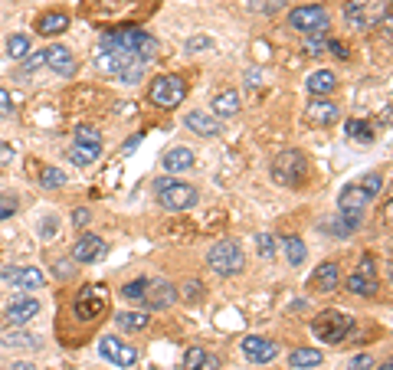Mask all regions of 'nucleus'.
I'll return each mask as SVG.
<instances>
[{
	"label": "nucleus",
	"instance_id": "nucleus-1",
	"mask_svg": "<svg viewBox=\"0 0 393 370\" xmlns=\"http://www.w3.org/2000/svg\"><path fill=\"white\" fill-rule=\"evenodd\" d=\"M102 50H111V53H135L138 59L151 62L154 59V53H158V39L145 33V30H135V26H125V30H111L102 37L98 43Z\"/></svg>",
	"mask_w": 393,
	"mask_h": 370
},
{
	"label": "nucleus",
	"instance_id": "nucleus-2",
	"mask_svg": "<svg viewBox=\"0 0 393 370\" xmlns=\"http://www.w3.org/2000/svg\"><path fill=\"white\" fill-rule=\"evenodd\" d=\"M145 59H138L135 53H111V50H102L98 46L95 53V69L105 75H115V79H122L128 86H135L141 82V75H145Z\"/></svg>",
	"mask_w": 393,
	"mask_h": 370
},
{
	"label": "nucleus",
	"instance_id": "nucleus-3",
	"mask_svg": "<svg viewBox=\"0 0 393 370\" xmlns=\"http://www.w3.org/2000/svg\"><path fill=\"white\" fill-rule=\"evenodd\" d=\"M154 194H158V203L164 210H190L196 203V187L184 184V181H174V177H161L154 181Z\"/></svg>",
	"mask_w": 393,
	"mask_h": 370
},
{
	"label": "nucleus",
	"instance_id": "nucleus-4",
	"mask_svg": "<svg viewBox=\"0 0 393 370\" xmlns=\"http://www.w3.org/2000/svg\"><path fill=\"white\" fill-rule=\"evenodd\" d=\"M308 177V158L302 151H282L279 158L272 160V181L282 187H302Z\"/></svg>",
	"mask_w": 393,
	"mask_h": 370
},
{
	"label": "nucleus",
	"instance_id": "nucleus-5",
	"mask_svg": "<svg viewBox=\"0 0 393 370\" xmlns=\"http://www.w3.org/2000/svg\"><path fill=\"white\" fill-rule=\"evenodd\" d=\"M311 331L325 344H341L344 337L354 331V318L344 315V311H321L318 318L311 321Z\"/></svg>",
	"mask_w": 393,
	"mask_h": 370
},
{
	"label": "nucleus",
	"instance_id": "nucleus-6",
	"mask_svg": "<svg viewBox=\"0 0 393 370\" xmlns=\"http://www.w3.org/2000/svg\"><path fill=\"white\" fill-rule=\"evenodd\" d=\"M147 99H151L154 109H174V105H181L187 99V82L181 75H158L147 86Z\"/></svg>",
	"mask_w": 393,
	"mask_h": 370
},
{
	"label": "nucleus",
	"instance_id": "nucleus-7",
	"mask_svg": "<svg viewBox=\"0 0 393 370\" xmlns=\"http://www.w3.org/2000/svg\"><path fill=\"white\" fill-rule=\"evenodd\" d=\"M387 0H344V20L357 30H370L374 24L387 20Z\"/></svg>",
	"mask_w": 393,
	"mask_h": 370
},
{
	"label": "nucleus",
	"instance_id": "nucleus-8",
	"mask_svg": "<svg viewBox=\"0 0 393 370\" xmlns=\"http://www.w3.org/2000/svg\"><path fill=\"white\" fill-rule=\"evenodd\" d=\"M207 262H210V269L220 272V275H236V272H243V266H246L243 246H239L236 239H220V243L210 246Z\"/></svg>",
	"mask_w": 393,
	"mask_h": 370
},
{
	"label": "nucleus",
	"instance_id": "nucleus-9",
	"mask_svg": "<svg viewBox=\"0 0 393 370\" xmlns=\"http://www.w3.org/2000/svg\"><path fill=\"white\" fill-rule=\"evenodd\" d=\"M289 26L298 30V33H328V26H331V13L325 10L321 3H308V7H295L289 13Z\"/></svg>",
	"mask_w": 393,
	"mask_h": 370
},
{
	"label": "nucleus",
	"instance_id": "nucleus-10",
	"mask_svg": "<svg viewBox=\"0 0 393 370\" xmlns=\"http://www.w3.org/2000/svg\"><path fill=\"white\" fill-rule=\"evenodd\" d=\"M105 308H109V292H105V285H86V288H79L73 311L82 321H95L98 315H105Z\"/></svg>",
	"mask_w": 393,
	"mask_h": 370
},
{
	"label": "nucleus",
	"instance_id": "nucleus-11",
	"mask_svg": "<svg viewBox=\"0 0 393 370\" xmlns=\"http://www.w3.org/2000/svg\"><path fill=\"white\" fill-rule=\"evenodd\" d=\"M98 351H102V358L111 360L115 367H135L138 364V351L131 344L118 341V337H102V341H98Z\"/></svg>",
	"mask_w": 393,
	"mask_h": 370
},
{
	"label": "nucleus",
	"instance_id": "nucleus-12",
	"mask_svg": "<svg viewBox=\"0 0 393 370\" xmlns=\"http://www.w3.org/2000/svg\"><path fill=\"white\" fill-rule=\"evenodd\" d=\"M338 118H341V109H338L334 102L318 99V95H315V102H308L305 122L311 124V128H328V124H334Z\"/></svg>",
	"mask_w": 393,
	"mask_h": 370
},
{
	"label": "nucleus",
	"instance_id": "nucleus-13",
	"mask_svg": "<svg viewBox=\"0 0 393 370\" xmlns=\"http://www.w3.org/2000/svg\"><path fill=\"white\" fill-rule=\"evenodd\" d=\"M243 354L253 360V364H269V360H275V354H279V344L269 341V337L249 334V337L243 341Z\"/></svg>",
	"mask_w": 393,
	"mask_h": 370
},
{
	"label": "nucleus",
	"instance_id": "nucleus-14",
	"mask_svg": "<svg viewBox=\"0 0 393 370\" xmlns=\"http://www.w3.org/2000/svg\"><path fill=\"white\" fill-rule=\"evenodd\" d=\"M177 302V288L171 282H147L145 292V308L147 311H161V308H171Z\"/></svg>",
	"mask_w": 393,
	"mask_h": 370
},
{
	"label": "nucleus",
	"instance_id": "nucleus-15",
	"mask_svg": "<svg viewBox=\"0 0 393 370\" xmlns=\"http://www.w3.org/2000/svg\"><path fill=\"white\" fill-rule=\"evenodd\" d=\"M0 279L17 285V288H43V282H46V275L39 269H33V266H24V269H10L7 266V269L0 272Z\"/></svg>",
	"mask_w": 393,
	"mask_h": 370
},
{
	"label": "nucleus",
	"instance_id": "nucleus-16",
	"mask_svg": "<svg viewBox=\"0 0 393 370\" xmlns=\"http://www.w3.org/2000/svg\"><path fill=\"white\" fill-rule=\"evenodd\" d=\"M105 256V239L102 236H79V243L73 246V262H98Z\"/></svg>",
	"mask_w": 393,
	"mask_h": 370
},
{
	"label": "nucleus",
	"instance_id": "nucleus-17",
	"mask_svg": "<svg viewBox=\"0 0 393 370\" xmlns=\"http://www.w3.org/2000/svg\"><path fill=\"white\" fill-rule=\"evenodd\" d=\"M338 285H341L338 262H321L318 269L311 272V288H315V292H334Z\"/></svg>",
	"mask_w": 393,
	"mask_h": 370
},
{
	"label": "nucleus",
	"instance_id": "nucleus-18",
	"mask_svg": "<svg viewBox=\"0 0 393 370\" xmlns=\"http://www.w3.org/2000/svg\"><path fill=\"white\" fill-rule=\"evenodd\" d=\"M39 315V298H13L10 308H7V321L10 324H26V321H33Z\"/></svg>",
	"mask_w": 393,
	"mask_h": 370
},
{
	"label": "nucleus",
	"instance_id": "nucleus-19",
	"mask_svg": "<svg viewBox=\"0 0 393 370\" xmlns=\"http://www.w3.org/2000/svg\"><path fill=\"white\" fill-rule=\"evenodd\" d=\"M184 124L190 128V131H196V135H203V138H213L217 131H220V118L210 115V111H187Z\"/></svg>",
	"mask_w": 393,
	"mask_h": 370
},
{
	"label": "nucleus",
	"instance_id": "nucleus-20",
	"mask_svg": "<svg viewBox=\"0 0 393 370\" xmlns=\"http://www.w3.org/2000/svg\"><path fill=\"white\" fill-rule=\"evenodd\" d=\"M43 53H46V66L56 75H73L75 73V59L66 46H49V50H43Z\"/></svg>",
	"mask_w": 393,
	"mask_h": 370
},
{
	"label": "nucleus",
	"instance_id": "nucleus-21",
	"mask_svg": "<svg viewBox=\"0 0 393 370\" xmlns=\"http://www.w3.org/2000/svg\"><path fill=\"white\" fill-rule=\"evenodd\" d=\"M161 164H164V171L167 174L190 171V167H194V151L190 148H171L164 158H161Z\"/></svg>",
	"mask_w": 393,
	"mask_h": 370
},
{
	"label": "nucleus",
	"instance_id": "nucleus-22",
	"mask_svg": "<svg viewBox=\"0 0 393 370\" xmlns=\"http://www.w3.org/2000/svg\"><path fill=\"white\" fill-rule=\"evenodd\" d=\"M66 26H69V17L62 10H49L37 20L39 37H60V33H66Z\"/></svg>",
	"mask_w": 393,
	"mask_h": 370
},
{
	"label": "nucleus",
	"instance_id": "nucleus-23",
	"mask_svg": "<svg viewBox=\"0 0 393 370\" xmlns=\"http://www.w3.org/2000/svg\"><path fill=\"white\" fill-rule=\"evenodd\" d=\"M367 200H370L367 190H364L360 184H347L341 190V197H338V207H341V210H364Z\"/></svg>",
	"mask_w": 393,
	"mask_h": 370
},
{
	"label": "nucleus",
	"instance_id": "nucleus-24",
	"mask_svg": "<svg viewBox=\"0 0 393 370\" xmlns=\"http://www.w3.org/2000/svg\"><path fill=\"white\" fill-rule=\"evenodd\" d=\"M308 92L311 95H331L334 89H338V79H334L331 69H318V73H311L308 75Z\"/></svg>",
	"mask_w": 393,
	"mask_h": 370
},
{
	"label": "nucleus",
	"instance_id": "nucleus-25",
	"mask_svg": "<svg viewBox=\"0 0 393 370\" xmlns=\"http://www.w3.org/2000/svg\"><path fill=\"white\" fill-rule=\"evenodd\" d=\"M102 158V145H86V141H75L73 151H69V160H73L75 167H89V164H95Z\"/></svg>",
	"mask_w": 393,
	"mask_h": 370
},
{
	"label": "nucleus",
	"instance_id": "nucleus-26",
	"mask_svg": "<svg viewBox=\"0 0 393 370\" xmlns=\"http://www.w3.org/2000/svg\"><path fill=\"white\" fill-rule=\"evenodd\" d=\"M239 95H236L233 89H226V92H220L217 99H213V115L217 118H233V115H239Z\"/></svg>",
	"mask_w": 393,
	"mask_h": 370
},
{
	"label": "nucleus",
	"instance_id": "nucleus-27",
	"mask_svg": "<svg viewBox=\"0 0 393 370\" xmlns=\"http://www.w3.org/2000/svg\"><path fill=\"white\" fill-rule=\"evenodd\" d=\"M377 279H370V275H360V272H354L351 279H347V292L351 295H360V298H374L377 295Z\"/></svg>",
	"mask_w": 393,
	"mask_h": 370
},
{
	"label": "nucleus",
	"instance_id": "nucleus-28",
	"mask_svg": "<svg viewBox=\"0 0 393 370\" xmlns=\"http://www.w3.org/2000/svg\"><path fill=\"white\" fill-rule=\"evenodd\" d=\"M318 364H321V351H315V347H298V351L289 354V367L295 370H308V367H318Z\"/></svg>",
	"mask_w": 393,
	"mask_h": 370
},
{
	"label": "nucleus",
	"instance_id": "nucleus-29",
	"mask_svg": "<svg viewBox=\"0 0 393 370\" xmlns=\"http://www.w3.org/2000/svg\"><path fill=\"white\" fill-rule=\"evenodd\" d=\"M115 321H118V328H125V331H145L147 328V315H141V311H118Z\"/></svg>",
	"mask_w": 393,
	"mask_h": 370
},
{
	"label": "nucleus",
	"instance_id": "nucleus-30",
	"mask_svg": "<svg viewBox=\"0 0 393 370\" xmlns=\"http://www.w3.org/2000/svg\"><path fill=\"white\" fill-rule=\"evenodd\" d=\"M308 256L305 243L298 239V236H285V259H289V266H302Z\"/></svg>",
	"mask_w": 393,
	"mask_h": 370
},
{
	"label": "nucleus",
	"instance_id": "nucleus-31",
	"mask_svg": "<svg viewBox=\"0 0 393 370\" xmlns=\"http://www.w3.org/2000/svg\"><path fill=\"white\" fill-rule=\"evenodd\" d=\"M344 128H347V138H351V141H360V145H370V141H374V131H370V124L360 122V118H351V122L344 124Z\"/></svg>",
	"mask_w": 393,
	"mask_h": 370
},
{
	"label": "nucleus",
	"instance_id": "nucleus-32",
	"mask_svg": "<svg viewBox=\"0 0 393 370\" xmlns=\"http://www.w3.org/2000/svg\"><path fill=\"white\" fill-rule=\"evenodd\" d=\"M3 344H7V347H26V351H37L39 337H33V334H26V331H13V334H3Z\"/></svg>",
	"mask_w": 393,
	"mask_h": 370
},
{
	"label": "nucleus",
	"instance_id": "nucleus-33",
	"mask_svg": "<svg viewBox=\"0 0 393 370\" xmlns=\"http://www.w3.org/2000/svg\"><path fill=\"white\" fill-rule=\"evenodd\" d=\"M26 53H30V39H26L24 33H13V37L7 39V56H10V59H24Z\"/></svg>",
	"mask_w": 393,
	"mask_h": 370
},
{
	"label": "nucleus",
	"instance_id": "nucleus-34",
	"mask_svg": "<svg viewBox=\"0 0 393 370\" xmlns=\"http://www.w3.org/2000/svg\"><path fill=\"white\" fill-rule=\"evenodd\" d=\"M39 184L46 187V190H60V187L66 184V174H62L60 167H43V171H39Z\"/></svg>",
	"mask_w": 393,
	"mask_h": 370
},
{
	"label": "nucleus",
	"instance_id": "nucleus-35",
	"mask_svg": "<svg viewBox=\"0 0 393 370\" xmlns=\"http://www.w3.org/2000/svg\"><path fill=\"white\" fill-rule=\"evenodd\" d=\"M147 292V279H131V282L122 288V295L128 298V302H141Z\"/></svg>",
	"mask_w": 393,
	"mask_h": 370
},
{
	"label": "nucleus",
	"instance_id": "nucleus-36",
	"mask_svg": "<svg viewBox=\"0 0 393 370\" xmlns=\"http://www.w3.org/2000/svg\"><path fill=\"white\" fill-rule=\"evenodd\" d=\"M203 360H207V351H203V347H187L184 351V370H200Z\"/></svg>",
	"mask_w": 393,
	"mask_h": 370
},
{
	"label": "nucleus",
	"instance_id": "nucleus-37",
	"mask_svg": "<svg viewBox=\"0 0 393 370\" xmlns=\"http://www.w3.org/2000/svg\"><path fill=\"white\" fill-rule=\"evenodd\" d=\"M256 243H259V256H262V259H275V236L272 233H259L256 236Z\"/></svg>",
	"mask_w": 393,
	"mask_h": 370
},
{
	"label": "nucleus",
	"instance_id": "nucleus-38",
	"mask_svg": "<svg viewBox=\"0 0 393 370\" xmlns=\"http://www.w3.org/2000/svg\"><path fill=\"white\" fill-rule=\"evenodd\" d=\"M20 207V200L13 197V194H0V220H10L13 213Z\"/></svg>",
	"mask_w": 393,
	"mask_h": 370
},
{
	"label": "nucleus",
	"instance_id": "nucleus-39",
	"mask_svg": "<svg viewBox=\"0 0 393 370\" xmlns=\"http://www.w3.org/2000/svg\"><path fill=\"white\" fill-rule=\"evenodd\" d=\"M360 187L367 190V197H377V194L383 190V177H381V174H367V177L360 181Z\"/></svg>",
	"mask_w": 393,
	"mask_h": 370
},
{
	"label": "nucleus",
	"instance_id": "nucleus-40",
	"mask_svg": "<svg viewBox=\"0 0 393 370\" xmlns=\"http://www.w3.org/2000/svg\"><path fill=\"white\" fill-rule=\"evenodd\" d=\"M325 46H328L325 33H311V39L305 43V53H308V56H321V53H325Z\"/></svg>",
	"mask_w": 393,
	"mask_h": 370
},
{
	"label": "nucleus",
	"instance_id": "nucleus-41",
	"mask_svg": "<svg viewBox=\"0 0 393 370\" xmlns=\"http://www.w3.org/2000/svg\"><path fill=\"white\" fill-rule=\"evenodd\" d=\"M75 141H86V145H102V135H98L95 128L82 124V128H75Z\"/></svg>",
	"mask_w": 393,
	"mask_h": 370
},
{
	"label": "nucleus",
	"instance_id": "nucleus-42",
	"mask_svg": "<svg viewBox=\"0 0 393 370\" xmlns=\"http://www.w3.org/2000/svg\"><path fill=\"white\" fill-rule=\"evenodd\" d=\"M39 66H46V53L43 50L33 53V56H24V73H33V69H39Z\"/></svg>",
	"mask_w": 393,
	"mask_h": 370
},
{
	"label": "nucleus",
	"instance_id": "nucleus-43",
	"mask_svg": "<svg viewBox=\"0 0 393 370\" xmlns=\"http://www.w3.org/2000/svg\"><path fill=\"white\" fill-rule=\"evenodd\" d=\"M184 288H187L184 292L187 302H200V298H203V282H200V279H196V282H187Z\"/></svg>",
	"mask_w": 393,
	"mask_h": 370
},
{
	"label": "nucleus",
	"instance_id": "nucleus-44",
	"mask_svg": "<svg viewBox=\"0 0 393 370\" xmlns=\"http://www.w3.org/2000/svg\"><path fill=\"white\" fill-rule=\"evenodd\" d=\"M210 46H213V39H210V37H190V39H187V53L210 50Z\"/></svg>",
	"mask_w": 393,
	"mask_h": 370
},
{
	"label": "nucleus",
	"instance_id": "nucleus-45",
	"mask_svg": "<svg viewBox=\"0 0 393 370\" xmlns=\"http://www.w3.org/2000/svg\"><path fill=\"white\" fill-rule=\"evenodd\" d=\"M325 53H334L338 59H347L351 53H347V46L344 43H338V39H328V46H325Z\"/></svg>",
	"mask_w": 393,
	"mask_h": 370
},
{
	"label": "nucleus",
	"instance_id": "nucleus-46",
	"mask_svg": "<svg viewBox=\"0 0 393 370\" xmlns=\"http://www.w3.org/2000/svg\"><path fill=\"white\" fill-rule=\"evenodd\" d=\"M357 272L374 279V275H377V262H374V256H364V259H360V266H357Z\"/></svg>",
	"mask_w": 393,
	"mask_h": 370
},
{
	"label": "nucleus",
	"instance_id": "nucleus-47",
	"mask_svg": "<svg viewBox=\"0 0 393 370\" xmlns=\"http://www.w3.org/2000/svg\"><path fill=\"white\" fill-rule=\"evenodd\" d=\"M370 367H374V358H370V354H360V358L351 360V367L347 370H370Z\"/></svg>",
	"mask_w": 393,
	"mask_h": 370
},
{
	"label": "nucleus",
	"instance_id": "nucleus-48",
	"mask_svg": "<svg viewBox=\"0 0 393 370\" xmlns=\"http://www.w3.org/2000/svg\"><path fill=\"white\" fill-rule=\"evenodd\" d=\"M10 111H13L10 92H7V89H0V118H3V115H10Z\"/></svg>",
	"mask_w": 393,
	"mask_h": 370
},
{
	"label": "nucleus",
	"instance_id": "nucleus-49",
	"mask_svg": "<svg viewBox=\"0 0 393 370\" xmlns=\"http://www.w3.org/2000/svg\"><path fill=\"white\" fill-rule=\"evenodd\" d=\"M53 233H56V220L49 216V220H43V236H46V239H53Z\"/></svg>",
	"mask_w": 393,
	"mask_h": 370
},
{
	"label": "nucleus",
	"instance_id": "nucleus-50",
	"mask_svg": "<svg viewBox=\"0 0 393 370\" xmlns=\"http://www.w3.org/2000/svg\"><path fill=\"white\" fill-rule=\"evenodd\" d=\"M73 220H75V226H86V223H89V210H82V207H79V210L73 213Z\"/></svg>",
	"mask_w": 393,
	"mask_h": 370
},
{
	"label": "nucleus",
	"instance_id": "nucleus-51",
	"mask_svg": "<svg viewBox=\"0 0 393 370\" xmlns=\"http://www.w3.org/2000/svg\"><path fill=\"white\" fill-rule=\"evenodd\" d=\"M217 367H220V360H217V358H210V354H207V360L200 364V370H217Z\"/></svg>",
	"mask_w": 393,
	"mask_h": 370
},
{
	"label": "nucleus",
	"instance_id": "nucleus-52",
	"mask_svg": "<svg viewBox=\"0 0 393 370\" xmlns=\"http://www.w3.org/2000/svg\"><path fill=\"white\" fill-rule=\"evenodd\" d=\"M56 272H60L62 279H69V275H73V266H66V259H62L60 266H56Z\"/></svg>",
	"mask_w": 393,
	"mask_h": 370
},
{
	"label": "nucleus",
	"instance_id": "nucleus-53",
	"mask_svg": "<svg viewBox=\"0 0 393 370\" xmlns=\"http://www.w3.org/2000/svg\"><path fill=\"white\" fill-rule=\"evenodd\" d=\"M10 370H37V367H33V364H26V360H20V364H13Z\"/></svg>",
	"mask_w": 393,
	"mask_h": 370
},
{
	"label": "nucleus",
	"instance_id": "nucleus-54",
	"mask_svg": "<svg viewBox=\"0 0 393 370\" xmlns=\"http://www.w3.org/2000/svg\"><path fill=\"white\" fill-rule=\"evenodd\" d=\"M377 370H393V364H381V367H377Z\"/></svg>",
	"mask_w": 393,
	"mask_h": 370
}]
</instances>
